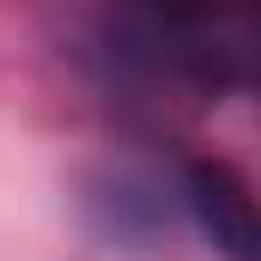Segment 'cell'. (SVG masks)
Segmentation results:
<instances>
[{"mask_svg": "<svg viewBox=\"0 0 261 261\" xmlns=\"http://www.w3.org/2000/svg\"><path fill=\"white\" fill-rule=\"evenodd\" d=\"M103 61L140 85L249 91L255 18L237 12H116L103 18Z\"/></svg>", "mask_w": 261, "mask_h": 261, "instance_id": "obj_1", "label": "cell"}, {"mask_svg": "<svg viewBox=\"0 0 261 261\" xmlns=\"http://www.w3.org/2000/svg\"><path fill=\"white\" fill-rule=\"evenodd\" d=\"M182 206L195 213V225L213 237V249L225 261H255V200H249V182L219 164V158H189L182 164Z\"/></svg>", "mask_w": 261, "mask_h": 261, "instance_id": "obj_2", "label": "cell"}]
</instances>
